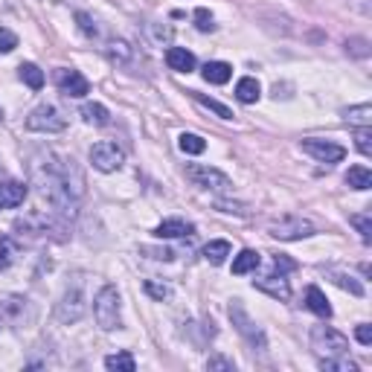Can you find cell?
Wrapping results in <instances>:
<instances>
[{"mask_svg":"<svg viewBox=\"0 0 372 372\" xmlns=\"http://www.w3.org/2000/svg\"><path fill=\"white\" fill-rule=\"evenodd\" d=\"M32 186L44 201L49 204V213L61 218H76L79 204L84 195V175L79 172L76 160L47 152L32 163Z\"/></svg>","mask_w":372,"mask_h":372,"instance_id":"1","label":"cell"},{"mask_svg":"<svg viewBox=\"0 0 372 372\" xmlns=\"http://www.w3.org/2000/svg\"><path fill=\"white\" fill-rule=\"evenodd\" d=\"M15 230L27 242H47V239L61 242V235H56V233H65L56 213H27L23 218H15Z\"/></svg>","mask_w":372,"mask_h":372,"instance_id":"2","label":"cell"},{"mask_svg":"<svg viewBox=\"0 0 372 372\" xmlns=\"http://www.w3.org/2000/svg\"><path fill=\"white\" fill-rule=\"evenodd\" d=\"M93 317L99 329L105 332H114V329H122V314H119V294L114 285H102L93 300Z\"/></svg>","mask_w":372,"mask_h":372,"instance_id":"3","label":"cell"},{"mask_svg":"<svg viewBox=\"0 0 372 372\" xmlns=\"http://www.w3.org/2000/svg\"><path fill=\"white\" fill-rule=\"evenodd\" d=\"M312 352L317 355V361L343 358V355H349V340H346V334H340L332 326H314L312 329Z\"/></svg>","mask_w":372,"mask_h":372,"instance_id":"4","label":"cell"},{"mask_svg":"<svg viewBox=\"0 0 372 372\" xmlns=\"http://www.w3.org/2000/svg\"><path fill=\"white\" fill-rule=\"evenodd\" d=\"M227 312H230V320H233V326H235V332H239V334H242V338H244L247 343H251V346H253V349H259V352H265V349H268V338H265V332H262V326H259V323H256V320H253L251 314H247V312H244V305H242L239 300H233V303H230V308H227Z\"/></svg>","mask_w":372,"mask_h":372,"instance_id":"5","label":"cell"},{"mask_svg":"<svg viewBox=\"0 0 372 372\" xmlns=\"http://www.w3.org/2000/svg\"><path fill=\"white\" fill-rule=\"evenodd\" d=\"M27 128L38 131V134H58V131L67 128V117H65V111L56 108L53 102H41L38 108L30 111Z\"/></svg>","mask_w":372,"mask_h":372,"instance_id":"6","label":"cell"},{"mask_svg":"<svg viewBox=\"0 0 372 372\" xmlns=\"http://www.w3.org/2000/svg\"><path fill=\"white\" fill-rule=\"evenodd\" d=\"M186 178H189L198 189H209V192H230L233 189V181L221 169H213V166L189 163L186 166Z\"/></svg>","mask_w":372,"mask_h":372,"instance_id":"7","label":"cell"},{"mask_svg":"<svg viewBox=\"0 0 372 372\" xmlns=\"http://www.w3.org/2000/svg\"><path fill=\"white\" fill-rule=\"evenodd\" d=\"M268 233L274 235V239H279V242H300V239L314 235V224H312V221H305V218H300V216H282L277 221H270Z\"/></svg>","mask_w":372,"mask_h":372,"instance_id":"8","label":"cell"},{"mask_svg":"<svg viewBox=\"0 0 372 372\" xmlns=\"http://www.w3.org/2000/svg\"><path fill=\"white\" fill-rule=\"evenodd\" d=\"M84 291L82 285H76V288H67L65 297H61V303L56 305V317L61 320V323H79V320L84 317Z\"/></svg>","mask_w":372,"mask_h":372,"instance_id":"9","label":"cell"},{"mask_svg":"<svg viewBox=\"0 0 372 372\" xmlns=\"http://www.w3.org/2000/svg\"><path fill=\"white\" fill-rule=\"evenodd\" d=\"M122 160H126V154H122V148L117 143H96L91 148V163L99 172H117L122 166Z\"/></svg>","mask_w":372,"mask_h":372,"instance_id":"10","label":"cell"},{"mask_svg":"<svg viewBox=\"0 0 372 372\" xmlns=\"http://www.w3.org/2000/svg\"><path fill=\"white\" fill-rule=\"evenodd\" d=\"M56 84H58V91L65 93V96H73V99H82L84 93H91V82L82 76L79 70H67V67H58L56 70Z\"/></svg>","mask_w":372,"mask_h":372,"instance_id":"11","label":"cell"},{"mask_svg":"<svg viewBox=\"0 0 372 372\" xmlns=\"http://www.w3.org/2000/svg\"><path fill=\"white\" fill-rule=\"evenodd\" d=\"M303 152L312 154L314 160H320V163H340V160L346 157V148L338 146V143H329V140H303Z\"/></svg>","mask_w":372,"mask_h":372,"instance_id":"12","label":"cell"},{"mask_svg":"<svg viewBox=\"0 0 372 372\" xmlns=\"http://www.w3.org/2000/svg\"><path fill=\"white\" fill-rule=\"evenodd\" d=\"M23 317H32L30 312V300H23V297H0V320H6V323L12 326H21Z\"/></svg>","mask_w":372,"mask_h":372,"instance_id":"13","label":"cell"},{"mask_svg":"<svg viewBox=\"0 0 372 372\" xmlns=\"http://www.w3.org/2000/svg\"><path fill=\"white\" fill-rule=\"evenodd\" d=\"M253 285L259 291H265V294H270L274 300H291V282L285 279V274L279 270V277L277 274H270V277H259V279H253Z\"/></svg>","mask_w":372,"mask_h":372,"instance_id":"14","label":"cell"},{"mask_svg":"<svg viewBox=\"0 0 372 372\" xmlns=\"http://www.w3.org/2000/svg\"><path fill=\"white\" fill-rule=\"evenodd\" d=\"M30 186L23 181H0V209H15L23 204Z\"/></svg>","mask_w":372,"mask_h":372,"instance_id":"15","label":"cell"},{"mask_svg":"<svg viewBox=\"0 0 372 372\" xmlns=\"http://www.w3.org/2000/svg\"><path fill=\"white\" fill-rule=\"evenodd\" d=\"M154 235L157 239H186V235H195V227L183 218H166L154 227Z\"/></svg>","mask_w":372,"mask_h":372,"instance_id":"16","label":"cell"},{"mask_svg":"<svg viewBox=\"0 0 372 372\" xmlns=\"http://www.w3.org/2000/svg\"><path fill=\"white\" fill-rule=\"evenodd\" d=\"M166 65L175 73H192L195 70V56L186 47H169L166 49Z\"/></svg>","mask_w":372,"mask_h":372,"instance_id":"17","label":"cell"},{"mask_svg":"<svg viewBox=\"0 0 372 372\" xmlns=\"http://www.w3.org/2000/svg\"><path fill=\"white\" fill-rule=\"evenodd\" d=\"M105 53H108V58L114 61V65H119V67H131L134 58H137V49H134L128 41H111V44L105 47Z\"/></svg>","mask_w":372,"mask_h":372,"instance_id":"18","label":"cell"},{"mask_svg":"<svg viewBox=\"0 0 372 372\" xmlns=\"http://www.w3.org/2000/svg\"><path fill=\"white\" fill-rule=\"evenodd\" d=\"M305 305L312 308V312H314L317 317H323V320H329V317H332V305H329L326 294L320 291L317 285H308V288H305Z\"/></svg>","mask_w":372,"mask_h":372,"instance_id":"19","label":"cell"},{"mask_svg":"<svg viewBox=\"0 0 372 372\" xmlns=\"http://www.w3.org/2000/svg\"><path fill=\"white\" fill-rule=\"evenodd\" d=\"M230 76H233V67L227 61H207L204 65V79L209 84H227Z\"/></svg>","mask_w":372,"mask_h":372,"instance_id":"20","label":"cell"},{"mask_svg":"<svg viewBox=\"0 0 372 372\" xmlns=\"http://www.w3.org/2000/svg\"><path fill=\"white\" fill-rule=\"evenodd\" d=\"M343 119L355 128H369L372 126V105H355V108H346L343 111Z\"/></svg>","mask_w":372,"mask_h":372,"instance_id":"21","label":"cell"},{"mask_svg":"<svg viewBox=\"0 0 372 372\" xmlns=\"http://www.w3.org/2000/svg\"><path fill=\"white\" fill-rule=\"evenodd\" d=\"M259 265H262V256H259L256 251H242L239 256L233 259V274L244 277V274H251V270H256Z\"/></svg>","mask_w":372,"mask_h":372,"instance_id":"22","label":"cell"},{"mask_svg":"<svg viewBox=\"0 0 372 372\" xmlns=\"http://www.w3.org/2000/svg\"><path fill=\"white\" fill-rule=\"evenodd\" d=\"M259 93H262V88H259V82L253 76H244V79H239V84H235V99L244 105H253L259 99Z\"/></svg>","mask_w":372,"mask_h":372,"instance_id":"23","label":"cell"},{"mask_svg":"<svg viewBox=\"0 0 372 372\" xmlns=\"http://www.w3.org/2000/svg\"><path fill=\"white\" fill-rule=\"evenodd\" d=\"M82 117H84V122H91V126H108L111 122L108 108L99 105V102H84L82 105Z\"/></svg>","mask_w":372,"mask_h":372,"instance_id":"24","label":"cell"},{"mask_svg":"<svg viewBox=\"0 0 372 372\" xmlns=\"http://www.w3.org/2000/svg\"><path fill=\"white\" fill-rule=\"evenodd\" d=\"M346 183H349L352 189H358V192H367L372 186V172L367 166H352L349 172H346Z\"/></svg>","mask_w":372,"mask_h":372,"instance_id":"25","label":"cell"},{"mask_svg":"<svg viewBox=\"0 0 372 372\" xmlns=\"http://www.w3.org/2000/svg\"><path fill=\"white\" fill-rule=\"evenodd\" d=\"M105 367H108L111 372H134L137 361H134L131 352H117V355H108V358H105Z\"/></svg>","mask_w":372,"mask_h":372,"instance_id":"26","label":"cell"},{"mask_svg":"<svg viewBox=\"0 0 372 372\" xmlns=\"http://www.w3.org/2000/svg\"><path fill=\"white\" fill-rule=\"evenodd\" d=\"M230 256V242H209L204 247V259L207 262H213V265H224V259Z\"/></svg>","mask_w":372,"mask_h":372,"instance_id":"27","label":"cell"},{"mask_svg":"<svg viewBox=\"0 0 372 372\" xmlns=\"http://www.w3.org/2000/svg\"><path fill=\"white\" fill-rule=\"evenodd\" d=\"M18 73H21V79L27 82L32 91H41V88H44V73L38 70V65L27 61V65H21V67H18Z\"/></svg>","mask_w":372,"mask_h":372,"instance_id":"28","label":"cell"},{"mask_svg":"<svg viewBox=\"0 0 372 372\" xmlns=\"http://www.w3.org/2000/svg\"><path fill=\"white\" fill-rule=\"evenodd\" d=\"M192 99L198 105H204L207 111H213V114H218L221 119H233V111L227 108V105H221L218 99H209V96H204V93H198V91H192Z\"/></svg>","mask_w":372,"mask_h":372,"instance_id":"29","label":"cell"},{"mask_svg":"<svg viewBox=\"0 0 372 372\" xmlns=\"http://www.w3.org/2000/svg\"><path fill=\"white\" fill-rule=\"evenodd\" d=\"M15 256H18V244L12 242L6 233H0V270L12 268V262H15Z\"/></svg>","mask_w":372,"mask_h":372,"instance_id":"30","label":"cell"},{"mask_svg":"<svg viewBox=\"0 0 372 372\" xmlns=\"http://www.w3.org/2000/svg\"><path fill=\"white\" fill-rule=\"evenodd\" d=\"M329 277H332L334 285H340L343 291H349V294H355V297H361V294H364V285H361V282H355L349 274H343V270H332V268H329Z\"/></svg>","mask_w":372,"mask_h":372,"instance_id":"31","label":"cell"},{"mask_svg":"<svg viewBox=\"0 0 372 372\" xmlns=\"http://www.w3.org/2000/svg\"><path fill=\"white\" fill-rule=\"evenodd\" d=\"M320 369H329V372H358V364L343 355V358H326V361H320Z\"/></svg>","mask_w":372,"mask_h":372,"instance_id":"32","label":"cell"},{"mask_svg":"<svg viewBox=\"0 0 372 372\" xmlns=\"http://www.w3.org/2000/svg\"><path fill=\"white\" fill-rule=\"evenodd\" d=\"M181 152H186V154H201L204 148H207V143H204V137H198V134H181Z\"/></svg>","mask_w":372,"mask_h":372,"instance_id":"33","label":"cell"},{"mask_svg":"<svg viewBox=\"0 0 372 372\" xmlns=\"http://www.w3.org/2000/svg\"><path fill=\"white\" fill-rule=\"evenodd\" d=\"M349 224L361 233V239H364V244H369L372 242V218L367 216V213H361V216H352L349 218Z\"/></svg>","mask_w":372,"mask_h":372,"instance_id":"34","label":"cell"},{"mask_svg":"<svg viewBox=\"0 0 372 372\" xmlns=\"http://www.w3.org/2000/svg\"><path fill=\"white\" fill-rule=\"evenodd\" d=\"M355 146L364 157H372V128H358L355 131Z\"/></svg>","mask_w":372,"mask_h":372,"instance_id":"35","label":"cell"},{"mask_svg":"<svg viewBox=\"0 0 372 372\" xmlns=\"http://www.w3.org/2000/svg\"><path fill=\"white\" fill-rule=\"evenodd\" d=\"M195 27L201 30V32H213V30H216V23H213V15H209V9H204V6H198V9H195Z\"/></svg>","mask_w":372,"mask_h":372,"instance_id":"36","label":"cell"},{"mask_svg":"<svg viewBox=\"0 0 372 372\" xmlns=\"http://www.w3.org/2000/svg\"><path fill=\"white\" fill-rule=\"evenodd\" d=\"M76 21H79V30L88 35V38H96V35H99L96 23H93V18L88 15V12H76Z\"/></svg>","mask_w":372,"mask_h":372,"instance_id":"37","label":"cell"},{"mask_svg":"<svg viewBox=\"0 0 372 372\" xmlns=\"http://www.w3.org/2000/svg\"><path fill=\"white\" fill-rule=\"evenodd\" d=\"M15 47H18V35L6 27H0V53H12Z\"/></svg>","mask_w":372,"mask_h":372,"instance_id":"38","label":"cell"},{"mask_svg":"<svg viewBox=\"0 0 372 372\" xmlns=\"http://www.w3.org/2000/svg\"><path fill=\"white\" fill-rule=\"evenodd\" d=\"M346 49L358 58H367L369 56V41L367 38H352V41H346Z\"/></svg>","mask_w":372,"mask_h":372,"instance_id":"39","label":"cell"},{"mask_svg":"<svg viewBox=\"0 0 372 372\" xmlns=\"http://www.w3.org/2000/svg\"><path fill=\"white\" fill-rule=\"evenodd\" d=\"M207 369H209V372H213V369L233 372V369H235V364L230 361V358H224V355H216V358H209V361H207Z\"/></svg>","mask_w":372,"mask_h":372,"instance_id":"40","label":"cell"},{"mask_svg":"<svg viewBox=\"0 0 372 372\" xmlns=\"http://www.w3.org/2000/svg\"><path fill=\"white\" fill-rule=\"evenodd\" d=\"M274 268L282 270V274H288V270H297V262H294V259H288L285 253H277L274 256Z\"/></svg>","mask_w":372,"mask_h":372,"instance_id":"41","label":"cell"},{"mask_svg":"<svg viewBox=\"0 0 372 372\" xmlns=\"http://www.w3.org/2000/svg\"><path fill=\"white\" fill-rule=\"evenodd\" d=\"M146 291L157 297V300H166V297H172V291L166 288V285H157V282H146Z\"/></svg>","mask_w":372,"mask_h":372,"instance_id":"42","label":"cell"},{"mask_svg":"<svg viewBox=\"0 0 372 372\" xmlns=\"http://www.w3.org/2000/svg\"><path fill=\"white\" fill-rule=\"evenodd\" d=\"M355 338H358V343L369 346V343H372V326H369V323H361V326L355 329Z\"/></svg>","mask_w":372,"mask_h":372,"instance_id":"43","label":"cell"},{"mask_svg":"<svg viewBox=\"0 0 372 372\" xmlns=\"http://www.w3.org/2000/svg\"><path fill=\"white\" fill-rule=\"evenodd\" d=\"M216 207L221 209V213H239V216H244V213H247V209H244L242 204H227V201H218Z\"/></svg>","mask_w":372,"mask_h":372,"instance_id":"44","label":"cell"}]
</instances>
